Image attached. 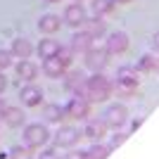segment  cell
Returning <instances> with one entry per match:
<instances>
[{
	"instance_id": "4dcf8cb0",
	"label": "cell",
	"mask_w": 159,
	"mask_h": 159,
	"mask_svg": "<svg viewBox=\"0 0 159 159\" xmlns=\"http://www.w3.org/2000/svg\"><path fill=\"white\" fill-rule=\"evenodd\" d=\"M5 107H7V105L2 102V100H0V116H2V109H5Z\"/></svg>"
},
{
	"instance_id": "7402d4cb",
	"label": "cell",
	"mask_w": 159,
	"mask_h": 159,
	"mask_svg": "<svg viewBox=\"0 0 159 159\" xmlns=\"http://www.w3.org/2000/svg\"><path fill=\"white\" fill-rule=\"evenodd\" d=\"M88 159H107L109 157V147L107 145H100V143H93L90 145V150L86 152Z\"/></svg>"
},
{
	"instance_id": "83f0119b",
	"label": "cell",
	"mask_w": 159,
	"mask_h": 159,
	"mask_svg": "<svg viewBox=\"0 0 159 159\" xmlns=\"http://www.w3.org/2000/svg\"><path fill=\"white\" fill-rule=\"evenodd\" d=\"M126 138H128L126 133H116V135H114V140H112V145H121V143H124Z\"/></svg>"
},
{
	"instance_id": "9c48e42d",
	"label": "cell",
	"mask_w": 159,
	"mask_h": 159,
	"mask_svg": "<svg viewBox=\"0 0 159 159\" xmlns=\"http://www.w3.org/2000/svg\"><path fill=\"white\" fill-rule=\"evenodd\" d=\"M79 138H81V133L74 126H62L60 131H57V135H55V143L60 147H71V145L79 143Z\"/></svg>"
},
{
	"instance_id": "836d02e7",
	"label": "cell",
	"mask_w": 159,
	"mask_h": 159,
	"mask_svg": "<svg viewBox=\"0 0 159 159\" xmlns=\"http://www.w3.org/2000/svg\"><path fill=\"white\" fill-rule=\"evenodd\" d=\"M157 69H159V62H157Z\"/></svg>"
},
{
	"instance_id": "cb8c5ba5",
	"label": "cell",
	"mask_w": 159,
	"mask_h": 159,
	"mask_svg": "<svg viewBox=\"0 0 159 159\" xmlns=\"http://www.w3.org/2000/svg\"><path fill=\"white\" fill-rule=\"evenodd\" d=\"M12 60H14V55L10 52V50H2V48H0V71L7 69V66H12Z\"/></svg>"
},
{
	"instance_id": "4fadbf2b",
	"label": "cell",
	"mask_w": 159,
	"mask_h": 159,
	"mask_svg": "<svg viewBox=\"0 0 159 159\" xmlns=\"http://www.w3.org/2000/svg\"><path fill=\"white\" fill-rule=\"evenodd\" d=\"M93 36L88 31H81V33H76L71 38V52H86V50H90L93 48Z\"/></svg>"
},
{
	"instance_id": "e0dca14e",
	"label": "cell",
	"mask_w": 159,
	"mask_h": 159,
	"mask_svg": "<svg viewBox=\"0 0 159 159\" xmlns=\"http://www.w3.org/2000/svg\"><path fill=\"white\" fill-rule=\"evenodd\" d=\"M60 26H62V19L57 17V14H43L40 21H38V29L43 33H57Z\"/></svg>"
},
{
	"instance_id": "52a82bcc",
	"label": "cell",
	"mask_w": 159,
	"mask_h": 159,
	"mask_svg": "<svg viewBox=\"0 0 159 159\" xmlns=\"http://www.w3.org/2000/svg\"><path fill=\"white\" fill-rule=\"evenodd\" d=\"M86 7L81 5V0H76L74 5H66L64 10V21L69 24V26H81L83 21H86Z\"/></svg>"
},
{
	"instance_id": "d6986e66",
	"label": "cell",
	"mask_w": 159,
	"mask_h": 159,
	"mask_svg": "<svg viewBox=\"0 0 159 159\" xmlns=\"http://www.w3.org/2000/svg\"><path fill=\"white\" fill-rule=\"evenodd\" d=\"M36 74H38V69H36V64H33V62L21 60L19 64H17V76H19L21 81H29V83H31V81L36 79Z\"/></svg>"
},
{
	"instance_id": "603a6c76",
	"label": "cell",
	"mask_w": 159,
	"mask_h": 159,
	"mask_svg": "<svg viewBox=\"0 0 159 159\" xmlns=\"http://www.w3.org/2000/svg\"><path fill=\"white\" fill-rule=\"evenodd\" d=\"M93 10H95L98 14L112 12V0H95V2H93Z\"/></svg>"
},
{
	"instance_id": "ac0fdd59",
	"label": "cell",
	"mask_w": 159,
	"mask_h": 159,
	"mask_svg": "<svg viewBox=\"0 0 159 159\" xmlns=\"http://www.w3.org/2000/svg\"><path fill=\"white\" fill-rule=\"evenodd\" d=\"M60 48H62V43H57V40H52V38H43L40 45H38V55L43 60H45V57H55V55L60 52Z\"/></svg>"
},
{
	"instance_id": "8992f818",
	"label": "cell",
	"mask_w": 159,
	"mask_h": 159,
	"mask_svg": "<svg viewBox=\"0 0 159 159\" xmlns=\"http://www.w3.org/2000/svg\"><path fill=\"white\" fill-rule=\"evenodd\" d=\"M109 55H124L128 50V36L124 31H114L107 36V48H105Z\"/></svg>"
},
{
	"instance_id": "8fae6325",
	"label": "cell",
	"mask_w": 159,
	"mask_h": 159,
	"mask_svg": "<svg viewBox=\"0 0 159 159\" xmlns=\"http://www.w3.org/2000/svg\"><path fill=\"white\" fill-rule=\"evenodd\" d=\"M0 119L5 121L7 126L17 128V126H21V124H24V119H26V116H24V109H21V107H5Z\"/></svg>"
},
{
	"instance_id": "277c9868",
	"label": "cell",
	"mask_w": 159,
	"mask_h": 159,
	"mask_svg": "<svg viewBox=\"0 0 159 159\" xmlns=\"http://www.w3.org/2000/svg\"><path fill=\"white\" fill-rule=\"evenodd\" d=\"M64 114H69L71 119H88L90 114V102L83 95H76L74 100H69V105L64 107Z\"/></svg>"
},
{
	"instance_id": "9a60e30c",
	"label": "cell",
	"mask_w": 159,
	"mask_h": 159,
	"mask_svg": "<svg viewBox=\"0 0 159 159\" xmlns=\"http://www.w3.org/2000/svg\"><path fill=\"white\" fill-rule=\"evenodd\" d=\"M10 52L14 55V57H19V60H29L33 55V45H31V40H26V38H17L12 43V50Z\"/></svg>"
},
{
	"instance_id": "7c38bea8",
	"label": "cell",
	"mask_w": 159,
	"mask_h": 159,
	"mask_svg": "<svg viewBox=\"0 0 159 159\" xmlns=\"http://www.w3.org/2000/svg\"><path fill=\"white\" fill-rule=\"evenodd\" d=\"M138 88V74L133 69H121L119 71V90H126V93H133Z\"/></svg>"
},
{
	"instance_id": "30bf717a",
	"label": "cell",
	"mask_w": 159,
	"mask_h": 159,
	"mask_svg": "<svg viewBox=\"0 0 159 159\" xmlns=\"http://www.w3.org/2000/svg\"><path fill=\"white\" fill-rule=\"evenodd\" d=\"M83 133H86V138H90L93 143H100V138H105V133H107V124L100 121V119H88Z\"/></svg>"
},
{
	"instance_id": "3957f363",
	"label": "cell",
	"mask_w": 159,
	"mask_h": 159,
	"mask_svg": "<svg viewBox=\"0 0 159 159\" xmlns=\"http://www.w3.org/2000/svg\"><path fill=\"white\" fill-rule=\"evenodd\" d=\"M102 121L107 124V128H121L128 121V109L124 105H109Z\"/></svg>"
},
{
	"instance_id": "6da1fadb",
	"label": "cell",
	"mask_w": 159,
	"mask_h": 159,
	"mask_svg": "<svg viewBox=\"0 0 159 159\" xmlns=\"http://www.w3.org/2000/svg\"><path fill=\"white\" fill-rule=\"evenodd\" d=\"M112 93V83L107 76H102L100 71H95V76L86 79V86H83V98L88 102H102V100L109 98Z\"/></svg>"
},
{
	"instance_id": "ba28073f",
	"label": "cell",
	"mask_w": 159,
	"mask_h": 159,
	"mask_svg": "<svg viewBox=\"0 0 159 159\" xmlns=\"http://www.w3.org/2000/svg\"><path fill=\"white\" fill-rule=\"evenodd\" d=\"M19 100L26 107H38L40 102H43V90H40L38 86H33V83H26V86L19 90Z\"/></svg>"
},
{
	"instance_id": "f1b7e54d",
	"label": "cell",
	"mask_w": 159,
	"mask_h": 159,
	"mask_svg": "<svg viewBox=\"0 0 159 159\" xmlns=\"http://www.w3.org/2000/svg\"><path fill=\"white\" fill-rule=\"evenodd\" d=\"M64 159H88V157H86V152H69Z\"/></svg>"
},
{
	"instance_id": "44dd1931",
	"label": "cell",
	"mask_w": 159,
	"mask_h": 159,
	"mask_svg": "<svg viewBox=\"0 0 159 159\" xmlns=\"http://www.w3.org/2000/svg\"><path fill=\"white\" fill-rule=\"evenodd\" d=\"M62 116H64V109H62L60 105H45L43 107V119L50 121V124H57V121H62Z\"/></svg>"
},
{
	"instance_id": "5b68a950",
	"label": "cell",
	"mask_w": 159,
	"mask_h": 159,
	"mask_svg": "<svg viewBox=\"0 0 159 159\" xmlns=\"http://www.w3.org/2000/svg\"><path fill=\"white\" fill-rule=\"evenodd\" d=\"M86 66L88 69H93V71H102L107 66V60H109V52L107 50H100V48H90L86 50Z\"/></svg>"
},
{
	"instance_id": "5bb4252c",
	"label": "cell",
	"mask_w": 159,
	"mask_h": 159,
	"mask_svg": "<svg viewBox=\"0 0 159 159\" xmlns=\"http://www.w3.org/2000/svg\"><path fill=\"white\" fill-rule=\"evenodd\" d=\"M64 71H66V66L62 64L57 57H45V60H43V74H45V76L57 79V76H62Z\"/></svg>"
},
{
	"instance_id": "ffe728a7",
	"label": "cell",
	"mask_w": 159,
	"mask_h": 159,
	"mask_svg": "<svg viewBox=\"0 0 159 159\" xmlns=\"http://www.w3.org/2000/svg\"><path fill=\"white\" fill-rule=\"evenodd\" d=\"M81 26H83V31L90 33L93 38H98V36H105V31H107L105 21L100 19V17H98V19H88V17H86V21H83Z\"/></svg>"
},
{
	"instance_id": "d4e9b609",
	"label": "cell",
	"mask_w": 159,
	"mask_h": 159,
	"mask_svg": "<svg viewBox=\"0 0 159 159\" xmlns=\"http://www.w3.org/2000/svg\"><path fill=\"white\" fill-rule=\"evenodd\" d=\"M10 159H31V150H24V147H12L10 152Z\"/></svg>"
},
{
	"instance_id": "484cf974",
	"label": "cell",
	"mask_w": 159,
	"mask_h": 159,
	"mask_svg": "<svg viewBox=\"0 0 159 159\" xmlns=\"http://www.w3.org/2000/svg\"><path fill=\"white\" fill-rule=\"evenodd\" d=\"M55 57H57L64 66H69V64H71V48H69V50H66V48H60V52L55 55Z\"/></svg>"
},
{
	"instance_id": "1f68e13d",
	"label": "cell",
	"mask_w": 159,
	"mask_h": 159,
	"mask_svg": "<svg viewBox=\"0 0 159 159\" xmlns=\"http://www.w3.org/2000/svg\"><path fill=\"white\" fill-rule=\"evenodd\" d=\"M45 2H62V0H45Z\"/></svg>"
},
{
	"instance_id": "2e32d148",
	"label": "cell",
	"mask_w": 159,
	"mask_h": 159,
	"mask_svg": "<svg viewBox=\"0 0 159 159\" xmlns=\"http://www.w3.org/2000/svg\"><path fill=\"white\" fill-rule=\"evenodd\" d=\"M83 86H86V76L81 71L66 74V90H71L74 95H83Z\"/></svg>"
},
{
	"instance_id": "f546056e",
	"label": "cell",
	"mask_w": 159,
	"mask_h": 159,
	"mask_svg": "<svg viewBox=\"0 0 159 159\" xmlns=\"http://www.w3.org/2000/svg\"><path fill=\"white\" fill-rule=\"evenodd\" d=\"M5 88H7V79L5 74H0V93H5Z\"/></svg>"
},
{
	"instance_id": "7a4b0ae2",
	"label": "cell",
	"mask_w": 159,
	"mask_h": 159,
	"mask_svg": "<svg viewBox=\"0 0 159 159\" xmlns=\"http://www.w3.org/2000/svg\"><path fill=\"white\" fill-rule=\"evenodd\" d=\"M50 140V131H48L43 124H29L24 128V145L29 150H38Z\"/></svg>"
},
{
	"instance_id": "d6a6232c",
	"label": "cell",
	"mask_w": 159,
	"mask_h": 159,
	"mask_svg": "<svg viewBox=\"0 0 159 159\" xmlns=\"http://www.w3.org/2000/svg\"><path fill=\"white\" fill-rule=\"evenodd\" d=\"M116 2H131V0H116Z\"/></svg>"
},
{
	"instance_id": "4316f807",
	"label": "cell",
	"mask_w": 159,
	"mask_h": 159,
	"mask_svg": "<svg viewBox=\"0 0 159 159\" xmlns=\"http://www.w3.org/2000/svg\"><path fill=\"white\" fill-rule=\"evenodd\" d=\"M38 159H60V157H57V152H55V150H43V154H40Z\"/></svg>"
}]
</instances>
